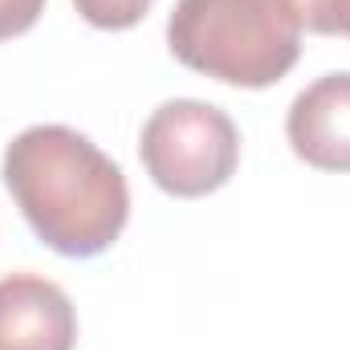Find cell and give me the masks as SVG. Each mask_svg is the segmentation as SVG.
Segmentation results:
<instances>
[{"label": "cell", "instance_id": "1", "mask_svg": "<svg viewBox=\"0 0 350 350\" xmlns=\"http://www.w3.org/2000/svg\"><path fill=\"white\" fill-rule=\"evenodd\" d=\"M4 183L41 245L74 261L106 253L131 216L122 167L74 126L21 131L4 151Z\"/></svg>", "mask_w": 350, "mask_h": 350}, {"label": "cell", "instance_id": "2", "mask_svg": "<svg viewBox=\"0 0 350 350\" xmlns=\"http://www.w3.org/2000/svg\"><path fill=\"white\" fill-rule=\"evenodd\" d=\"M167 45L196 74L265 90L301 53V21L289 0H175Z\"/></svg>", "mask_w": 350, "mask_h": 350}, {"label": "cell", "instance_id": "3", "mask_svg": "<svg viewBox=\"0 0 350 350\" xmlns=\"http://www.w3.org/2000/svg\"><path fill=\"white\" fill-rule=\"evenodd\" d=\"M139 159L167 196L196 200L232 179L241 163V135L220 106L172 98L143 122Z\"/></svg>", "mask_w": 350, "mask_h": 350}, {"label": "cell", "instance_id": "4", "mask_svg": "<svg viewBox=\"0 0 350 350\" xmlns=\"http://www.w3.org/2000/svg\"><path fill=\"white\" fill-rule=\"evenodd\" d=\"M78 314L62 285L37 273L0 277V350H74Z\"/></svg>", "mask_w": 350, "mask_h": 350}, {"label": "cell", "instance_id": "5", "mask_svg": "<svg viewBox=\"0 0 350 350\" xmlns=\"http://www.w3.org/2000/svg\"><path fill=\"white\" fill-rule=\"evenodd\" d=\"M285 135L297 159L318 172H350V70L322 74L285 114Z\"/></svg>", "mask_w": 350, "mask_h": 350}, {"label": "cell", "instance_id": "6", "mask_svg": "<svg viewBox=\"0 0 350 350\" xmlns=\"http://www.w3.org/2000/svg\"><path fill=\"white\" fill-rule=\"evenodd\" d=\"M74 4H78V12L86 16L94 29H110V33H118V29L139 25L155 0H74Z\"/></svg>", "mask_w": 350, "mask_h": 350}, {"label": "cell", "instance_id": "7", "mask_svg": "<svg viewBox=\"0 0 350 350\" xmlns=\"http://www.w3.org/2000/svg\"><path fill=\"white\" fill-rule=\"evenodd\" d=\"M301 29L326 33V37H350V0H289Z\"/></svg>", "mask_w": 350, "mask_h": 350}, {"label": "cell", "instance_id": "8", "mask_svg": "<svg viewBox=\"0 0 350 350\" xmlns=\"http://www.w3.org/2000/svg\"><path fill=\"white\" fill-rule=\"evenodd\" d=\"M41 12H45V0H0V41L29 33Z\"/></svg>", "mask_w": 350, "mask_h": 350}]
</instances>
